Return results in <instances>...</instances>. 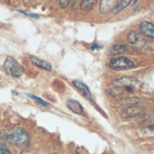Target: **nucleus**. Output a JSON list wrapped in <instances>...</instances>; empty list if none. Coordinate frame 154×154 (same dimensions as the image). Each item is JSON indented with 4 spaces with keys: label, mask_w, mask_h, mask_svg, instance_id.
Here are the masks:
<instances>
[{
    "label": "nucleus",
    "mask_w": 154,
    "mask_h": 154,
    "mask_svg": "<svg viewBox=\"0 0 154 154\" xmlns=\"http://www.w3.org/2000/svg\"><path fill=\"white\" fill-rule=\"evenodd\" d=\"M0 139L20 148H26L30 145V136L21 127L0 131Z\"/></svg>",
    "instance_id": "nucleus-1"
},
{
    "label": "nucleus",
    "mask_w": 154,
    "mask_h": 154,
    "mask_svg": "<svg viewBox=\"0 0 154 154\" xmlns=\"http://www.w3.org/2000/svg\"><path fill=\"white\" fill-rule=\"evenodd\" d=\"M113 88L116 91H124L132 93L136 91L141 87V82L134 77H120L112 82Z\"/></svg>",
    "instance_id": "nucleus-2"
},
{
    "label": "nucleus",
    "mask_w": 154,
    "mask_h": 154,
    "mask_svg": "<svg viewBox=\"0 0 154 154\" xmlns=\"http://www.w3.org/2000/svg\"><path fill=\"white\" fill-rule=\"evenodd\" d=\"M3 69L5 71L6 74L14 77V78H20L23 76L24 72V69L20 65V63L13 57L7 56L4 64H3Z\"/></svg>",
    "instance_id": "nucleus-3"
},
{
    "label": "nucleus",
    "mask_w": 154,
    "mask_h": 154,
    "mask_svg": "<svg viewBox=\"0 0 154 154\" xmlns=\"http://www.w3.org/2000/svg\"><path fill=\"white\" fill-rule=\"evenodd\" d=\"M109 67L115 70L130 69L134 67V62L127 57L117 56V57H114L110 60Z\"/></svg>",
    "instance_id": "nucleus-4"
},
{
    "label": "nucleus",
    "mask_w": 154,
    "mask_h": 154,
    "mask_svg": "<svg viewBox=\"0 0 154 154\" xmlns=\"http://www.w3.org/2000/svg\"><path fill=\"white\" fill-rule=\"evenodd\" d=\"M72 84L74 86V88L77 89V91L85 98L87 99L88 102L94 104V97L92 96V93L89 89V88L84 83L82 82L81 80H79V79H74L72 81Z\"/></svg>",
    "instance_id": "nucleus-5"
},
{
    "label": "nucleus",
    "mask_w": 154,
    "mask_h": 154,
    "mask_svg": "<svg viewBox=\"0 0 154 154\" xmlns=\"http://www.w3.org/2000/svg\"><path fill=\"white\" fill-rule=\"evenodd\" d=\"M139 29L143 36L154 40V24L152 22L143 21L139 25Z\"/></svg>",
    "instance_id": "nucleus-6"
},
{
    "label": "nucleus",
    "mask_w": 154,
    "mask_h": 154,
    "mask_svg": "<svg viewBox=\"0 0 154 154\" xmlns=\"http://www.w3.org/2000/svg\"><path fill=\"white\" fill-rule=\"evenodd\" d=\"M118 4V0H101L99 4V11L102 14L112 12Z\"/></svg>",
    "instance_id": "nucleus-7"
},
{
    "label": "nucleus",
    "mask_w": 154,
    "mask_h": 154,
    "mask_svg": "<svg viewBox=\"0 0 154 154\" xmlns=\"http://www.w3.org/2000/svg\"><path fill=\"white\" fill-rule=\"evenodd\" d=\"M66 106L72 113H74L76 115L81 116L83 114V106H81V104L79 101H77L75 99H69L66 102Z\"/></svg>",
    "instance_id": "nucleus-8"
},
{
    "label": "nucleus",
    "mask_w": 154,
    "mask_h": 154,
    "mask_svg": "<svg viewBox=\"0 0 154 154\" xmlns=\"http://www.w3.org/2000/svg\"><path fill=\"white\" fill-rule=\"evenodd\" d=\"M31 61L33 65H35L36 67L43 69V70H46V71H51L52 70V67L51 65V63H49L48 61L39 58V57H31Z\"/></svg>",
    "instance_id": "nucleus-9"
},
{
    "label": "nucleus",
    "mask_w": 154,
    "mask_h": 154,
    "mask_svg": "<svg viewBox=\"0 0 154 154\" xmlns=\"http://www.w3.org/2000/svg\"><path fill=\"white\" fill-rule=\"evenodd\" d=\"M142 98L137 97H125L120 100V104L126 106L127 107H131V106H134L136 105H138L139 103H141Z\"/></svg>",
    "instance_id": "nucleus-10"
},
{
    "label": "nucleus",
    "mask_w": 154,
    "mask_h": 154,
    "mask_svg": "<svg viewBox=\"0 0 154 154\" xmlns=\"http://www.w3.org/2000/svg\"><path fill=\"white\" fill-rule=\"evenodd\" d=\"M133 0H119L118 4L116 5V6L113 9L112 13L114 14H117L119 12H121L122 10H124L125 8H126L131 3H132Z\"/></svg>",
    "instance_id": "nucleus-11"
},
{
    "label": "nucleus",
    "mask_w": 154,
    "mask_h": 154,
    "mask_svg": "<svg viewBox=\"0 0 154 154\" xmlns=\"http://www.w3.org/2000/svg\"><path fill=\"white\" fill-rule=\"evenodd\" d=\"M96 2L97 0H82L80 4V8L83 11H88L93 7Z\"/></svg>",
    "instance_id": "nucleus-12"
},
{
    "label": "nucleus",
    "mask_w": 154,
    "mask_h": 154,
    "mask_svg": "<svg viewBox=\"0 0 154 154\" xmlns=\"http://www.w3.org/2000/svg\"><path fill=\"white\" fill-rule=\"evenodd\" d=\"M126 46L124 44H116L111 48V52L113 54H120L126 51Z\"/></svg>",
    "instance_id": "nucleus-13"
},
{
    "label": "nucleus",
    "mask_w": 154,
    "mask_h": 154,
    "mask_svg": "<svg viewBox=\"0 0 154 154\" xmlns=\"http://www.w3.org/2000/svg\"><path fill=\"white\" fill-rule=\"evenodd\" d=\"M139 40L138 37V33L135 31H131L128 34H127V42L130 44H135Z\"/></svg>",
    "instance_id": "nucleus-14"
},
{
    "label": "nucleus",
    "mask_w": 154,
    "mask_h": 154,
    "mask_svg": "<svg viewBox=\"0 0 154 154\" xmlns=\"http://www.w3.org/2000/svg\"><path fill=\"white\" fill-rule=\"evenodd\" d=\"M26 96H27V97H29L30 98H32V99L35 100V102L39 103L40 105H42V106H48L50 105L47 101L43 100L42 98H41V97H37V96H35V95H32V94H26Z\"/></svg>",
    "instance_id": "nucleus-15"
},
{
    "label": "nucleus",
    "mask_w": 154,
    "mask_h": 154,
    "mask_svg": "<svg viewBox=\"0 0 154 154\" xmlns=\"http://www.w3.org/2000/svg\"><path fill=\"white\" fill-rule=\"evenodd\" d=\"M15 11H17V12H19V13H21V14L26 15V16H29V17H31V18H35V19H39V18H40V15H39L38 14L26 13V12H24V11H23V10H19V9H15Z\"/></svg>",
    "instance_id": "nucleus-16"
},
{
    "label": "nucleus",
    "mask_w": 154,
    "mask_h": 154,
    "mask_svg": "<svg viewBox=\"0 0 154 154\" xmlns=\"http://www.w3.org/2000/svg\"><path fill=\"white\" fill-rule=\"evenodd\" d=\"M0 154H11L10 150L6 147L5 144L0 143Z\"/></svg>",
    "instance_id": "nucleus-17"
},
{
    "label": "nucleus",
    "mask_w": 154,
    "mask_h": 154,
    "mask_svg": "<svg viewBox=\"0 0 154 154\" xmlns=\"http://www.w3.org/2000/svg\"><path fill=\"white\" fill-rule=\"evenodd\" d=\"M69 3H70V0H59V4L61 9L67 8Z\"/></svg>",
    "instance_id": "nucleus-18"
},
{
    "label": "nucleus",
    "mask_w": 154,
    "mask_h": 154,
    "mask_svg": "<svg viewBox=\"0 0 154 154\" xmlns=\"http://www.w3.org/2000/svg\"><path fill=\"white\" fill-rule=\"evenodd\" d=\"M90 49H91V51H97V50H100V49H102V46L98 45L97 43H94V44L90 47Z\"/></svg>",
    "instance_id": "nucleus-19"
},
{
    "label": "nucleus",
    "mask_w": 154,
    "mask_h": 154,
    "mask_svg": "<svg viewBox=\"0 0 154 154\" xmlns=\"http://www.w3.org/2000/svg\"><path fill=\"white\" fill-rule=\"evenodd\" d=\"M145 129H146L147 131L151 132V133H154V123L153 124H152V125H148Z\"/></svg>",
    "instance_id": "nucleus-20"
},
{
    "label": "nucleus",
    "mask_w": 154,
    "mask_h": 154,
    "mask_svg": "<svg viewBox=\"0 0 154 154\" xmlns=\"http://www.w3.org/2000/svg\"><path fill=\"white\" fill-rule=\"evenodd\" d=\"M19 154H32V153H30V152H26V151H23V152H21Z\"/></svg>",
    "instance_id": "nucleus-21"
},
{
    "label": "nucleus",
    "mask_w": 154,
    "mask_h": 154,
    "mask_svg": "<svg viewBox=\"0 0 154 154\" xmlns=\"http://www.w3.org/2000/svg\"><path fill=\"white\" fill-rule=\"evenodd\" d=\"M137 1H138V0H134V4H136V3H137Z\"/></svg>",
    "instance_id": "nucleus-22"
},
{
    "label": "nucleus",
    "mask_w": 154,
    "mask_h": 154,
    "mask_svg": "<svg viewBox=\"0 0 154 154\" xmlns=\"http://www.w3.org/2000/svg\"><path fill=\"white\" fill-rule=\"evenodd\" d=\"M77 154H80V153H79V152H77Z\"/></svg>",
    "instance_id": "nucleus-23"
},
{
    "label": "nucleus",
    "mask_w": 154,
    "mask_h": 154,
    "mask_svg": "<svg viewBox=\"0 0 154 154\" xmlns=\"http://www.w3.org/2000/svg\"><path fill=\"white\" fill-rule=\"evenodd\" d=\"M53 154H56V153H53Z\"/></svg>",
    "instance_id": "nucleus-24"
}]
</instances>
